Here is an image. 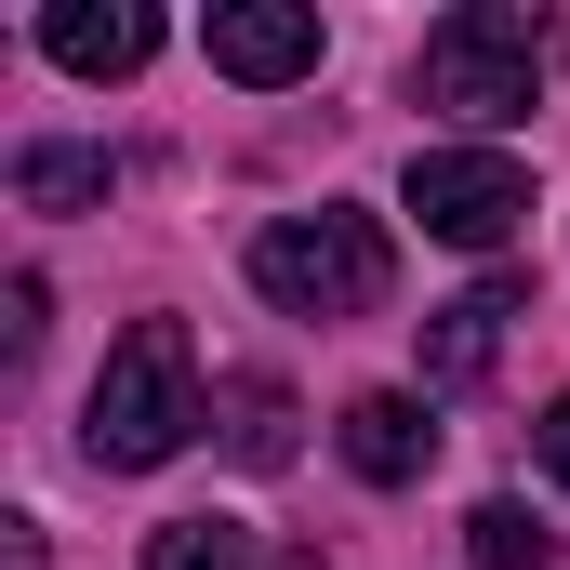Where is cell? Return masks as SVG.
<instances>
[{
    "mask_svg": "<svg viewBox=\"0 0 570 570\" xmlns=\"http://www.w3.org/2000/svg\"><path fill=\"white\" fill-rule=\"evenodd\" d=\"M199 438V358H186V318H134L120 345H107V372H94V399H80V451L94 464H173Z\"/></svg>",
    "mask_w": 570,
    "mask_h": 570,
    "instance_id": "obj_1",
    "label": "cell"
},
{
    "mask_svg": "<svg viewBox=\"0 0 570 570\" xmlns=\"http://www.w3.org/2000/svg\"><path fill=\"white\" fill-rule=\"evenodd\" d=\"M544 13L531 0H464V13H438L425 53H412V94L451 107V120H478V134H504V120H531V94H544Z\"/></svg>",
    "mask_w": 570,
    "mask_h": 570,
    "instance_id": "obj_2",
    "label": "cell"
},
{
    "mask_svg": "<svg viewBox=\"0 0 570 570\" xmlns=\"http://www.w3.org/2000/svg\"><path fill=\"white\" fill-rule=\"evenodd\" d=\"M253 292L292 305V318H372V305H385V226L345 213V199L279 213V226L253 239Z\"/></svg>",
    "mask_w": 570,
    "mask_h": 570,
    "instance_id": "obj_3",
    "label": "cell"
},
{
    "mask_svg": "<svg viewBox=\"0 0 570 570\" xmlns=\"http://www.w3.org/2000/svg\"><path fill=\"white\" fill-rule=\"evenodd\" d=\"M412 213H425V239H451V253H504L531 226V173L504 146H425L412 159Z\"/></svg>",
    "mask_w": 570,
    "mask_h": 570,
    "instance_id": "obj_4",
    "label": "cell"
},
{
    "mask_svg": "<svg viewBox=\"0 0 570 570\" xmlns=\"http://www.w3.org/2000/svg\"><path fill=\"white\" fill-rule=\"evenodd\" d=\"M199 40H213V67H226V80H253V94H279V80L318 67V13H305V0H213V27H199Z\"/></svg>",
    "mask_w": 570,
    "mask_h": 570,
    "instance_id": "obj_5",
    "label": "cell"
},
{
    "mask_svg": "<svg viewBox=\"0 0 570 570\" xmlns=\"http://www.w3.org/2000/svg\"><path fill=\"white\" fill-rule=\"evenodd\" d=\"M40 53L80 67V80H134L146 53H159V13L146 0H53L40 13Z\"/></svg>",
    "mask_w": 570,
    "mask_h": 570,
    "instance_id": "obj_6",
    "label": "cell"
},
{
    "mask_svg": "<svg viewBox=\"0 0 570 570\" xmlns=\"http://www.w3.org/2000/svg\"><path fill=\"white\" fill-rule=\"evenodd\" d=\"M518 305H531L518 279H478V292H451V305H438V318H425V399L478 385V372L504 358V318H518Z\"/></svg>",
    "mask_w": 570,
    "mask_h": 570,
    "instance_id": "obj_7",
    "label": "cell"
},
{
    "mask_svg": "<svg viewBox=\"0 0 570 570\" xmlns=\"http://www.w3.org/2000/svg\"><path fill=\"white\" fill-rule=\"evenodd\" d=\"M425 451H438V425H425V399H412V385H385V399H358V412H345V464H358L372 491L425 478Z\"/></svg>",
    "mask_w": 570,
    "mask_h": 570,
    "instance_id": "obj_8",
    "label": "cell"
},
{
    "mask_svg": "<svg viewBox=\"0 0 570 570\" xmlns=\"http://www.w3.org/2000/svg\"><path fill=\"white\" fill-rule=\"evenodd\" d=\"M107 186H120L107 146H13V199H27V213H94Z\"/></svg>",
    "mask_w": 570,
    "mask_h": 570,
    "instance_id": "obj_9",
    "label": "cell"
},
{
    "mask_svg": "<svg viewBox=\"0 0 570 570\" xmlns=\"http://www.w3.org/2000/svg\"><path fill=\"white\" fill-rule=\"evenodd\" d=\"M213 412H226V451H239L253 478H279V464H292V385H266V372H226V399H213Z\"/></svg>",
    "mask_w": 570,
    "mask_h": 570,
    "instance_id": "obj_10",
    "label": "cell"
},
{
    "mask_svg": "<svg viewBox=\"0 0 570 570\" xmlns=\"http://www.w3.org/2000/svg\"><path fill=\"white\" fill-rule=\"evenodd\" d=\"M146 570H266V544L239 518H173V531H146Z\"/></svg>",
    "mask_w": 570,
    "mask_h": 570,
    "instance_id": "obj_11",
    "label": "cell"
},
{
    "mask_svg": "<svg viewBox=\"0 0 570 570\" xmlns=\"http://www.w3.org/2000/svg\"><path fill=\"white\" fill-rule=\"evenodd\" d=\"M464 558L478 570H558V531H544L531 504H478V518H464Z\"/></svg>",
    "mask_w": 570,
    "mask_h": 570,
    "instance_id": "obj_12",
    "label": "cell"
},
{
    "mask_svg": "<svg viewBox=\"0 0 570 570\" xmlns=\"http://www.w3.org/2000/svg\"><path fill=\"white\" fill-rule=\"evenodd\" d=\"M40 305H53V292H40V279H13V292H0V345H13V358L40 345Z\"/></svg>",
    "mask_w": 570,
    "mask_h": 570,
    "instance_id": "obj_13",
    "label": "cell"
},
{
    "mask_svg": "<svg viewBox=\"0 0 570 570\" xmlns=\"http://www.w3.org/2000/svg\"><path fill=\"white\" fill-rule=\"evenodd\" d=\"M531 438H544V478H558V491H570V399H558V412H544V425H531Z\"/></svg>",
    "mask_w": 570,
    "mask_h": 570,
    "instance_id": "obj_14",
    "label": "cell"
}]
</instances>
